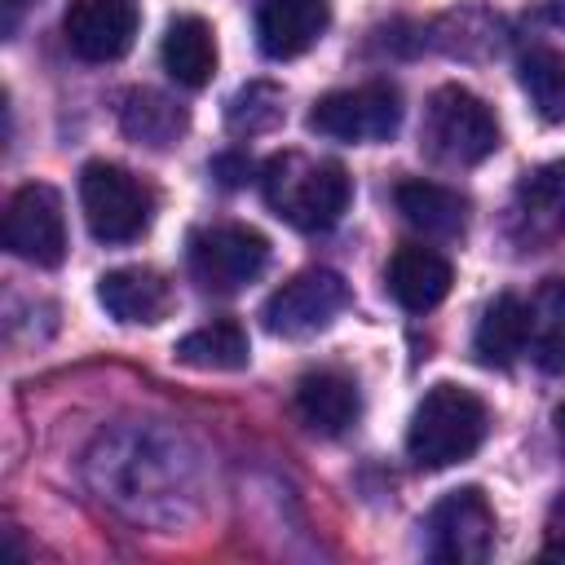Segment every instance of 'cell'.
<instances>
[{
	"instance_id": "1",
	"label": "cell",
	"mask_w": 565,
	"mask_h": 565,
	"mask_svg": "<svg viewBox=\"0 0 565 565\" xmlns=\"http://www.w3.org/2000/svg\"><path fill=\"white\" fill-rule=\"evenodd\" d=\"M260 194L274 216H282L287 225L305 234H318V230H331L349 212L353 177L335 159H305L287 150L260 168Z\"/></svg>"
},
{
	"instance_id": "2",
	"label": "cell",
	"mask_w": 565,
	"mask_h": 565,
	"mask_svg": "<svg viewBox=\"0 0 565 565\" xmlns=\"http://www.w3.org/2000/svg\"><path fill=\"white\" fill-rule=\"evenodd\" d=\"M490 415L486 402L463 388V384H433L406 428V455L419 468H450L463 463L468 455H477V446L486 441Z\"/></svg>"
},
{
	"instance_id": "3",
	"label": "cell",
	"mask_w": 565,
	"mask_h": 565,
	"mask_svg": "<svg viewBox=\"0 0 565 565\" xmlns=\"http://www.w3.org/2000/svg\"><path fill=\"white\" fill-rule=\"evenodd\" d=\"M419 141L433 159L450 168H472L499 150V119L477 93L459 84H441L424 106Z\"/></svg>"
},
{
	"instance_id": "4",
	"label": "cell",
	"mask_w": 565,
	"mask_h": 565,
	"mask_svg": "<svg viewBox=\"0 0 565 565\" xmlns=\"http://www.w3.org/2000/svg\"><path fill=\"white\" fill-rule=\"evenodd\" d=\"M79 207L97 243H132L146 234L154 199L128 168L93 159L79 172Z\"/></svg>"
},
{
	"instance_id": "5",
	"label": "cell",
	"mask_w": 565,
	"mask_h": 565,
	"mask_svg": "<svg viewBox=\"0 0 565 565\" xmlns=\"http://www.w3.org/2000/svg\"><path fill=\"white\" fill-rule=\"evenodd\" d=\"M402 124V97L388 84H362V88H335L313 102L309 110V132L349 141V146H371L388 141Z\"/></svg>"
},
{
	"instance_id": "6",
	"label": "cell",
	"mask_w": 565,
	"mask_h": 565,
	"mask_svg": "<svg viewBox=\"0 0 565 565\" xmlns=\"http://www.w3.org/2000/svg\"><path fill=\"white\" fill-rule=\"evenodd\" d=\"M190 274L203 291H243L269 265V243L252 225H212L190 238Z\"/></svg>"
},
{
	"instance_id": "7",
	"label": "cell",
	"mask_w": 565,
	"mask_h": 565,
	"mask_svg": "<svg viewBox=\"0 0 565 565\" xmlns=\"http://www.w3.org/2000/svg\"><path fill=\"white\" fill-rule=\"evenodd\" d=\"M4 247L40 269H57L66 260V216L53 185L26 181L22 190H13L4 207Z\"/></svg>"
},
{
	"instance_id": "8",
	"label": "cell",
	"mask_w": 565,
	"mask_h": 565,
	"mask_svg": "<svg viewBox=\"0 0 565 565\" xmlns=\"http://www.w3.org/2000/svg\"><path fill=\"white\" fill-rule=\"evenodd\" d=\"M344 305H349V282L335 269H300L278 291H269L260 318H265L269 335L300 340V335L331 327Z\"/></svg>"
},
{
	"instance_id": "9",
	"label": "cell",
	"mask_w": 565,
	"mask_h": 565,
	"mask_svg": "<svg viewBox=\"0 0 565 565\" xmlns=\"http://www.w3.org/2000/svg\"><path fill=\"white\" fill-rule=\"evenodd\" d=\"M424 530H428V552L446 565H477L494 552V508L477 486L437 499Z\"/></svg>"
},
{
	"instance_id": "10",
	"label": "cell",
	"mask_w": 565,
	"mask_h": 565,
	"mask_svg": "<svg viewBox=\"0 0 565 565\" xmlns=\"http://www.w3.org/2000/svg\"><path fill=\"white\" fill-rule=\"evenodd\" d=\"M137 4L132 0H66L62 35L84 62H115L137 40Z\"/></svg>"
},
{
	"instance_id": "11",
	"label": "cell",
	"mask_w": 565,
	"mask_h": 565,
	"mask_svg": "<svg viewBox=\"0 0 565 565\" xmlns=\"http://www.w3.org/2000/svg\"><path fill=\"white\" fill-rule=\"evenodd\" d=\"M327 22H331L327 0H260L256 44L269 62H291L322 40Z\"/></svg>"
},
{
	"instance_id": "12",
	"label": "cell",
	"mask_w": 565,
	"mask_h": 565,
	"mask_svg": "<svg viewBox=\"0 0 565 565\" xmlns=\"http://www.w3.org/2000/svg\"><path fill=\"white\" fill-rule=\"evenodd\" d=\"M388 296L411 309V313H428L437 309L446 296H450V282H455V269L441 252L433 247H397L393 260H388Z\"/></svg>"
},
{
	"instance_id": "13",
	"label": "cell",
	"mask_w": 565,
	"mask_h": 565,
	"mask_svg": "<svg viewBox=\"0 0 565 565\" xmlns=\"http://www.w3.org/2000/svg\"><path fill=\"white\" fill-rule=\"evenodd\" d=\"M97 300L119 322H159L172 309V287L150 265H119L97 278Z\"/></svg>"
},
{
	"instance_id": "14",
	"label": "cell",
	"mask_w": 565,
	"mask_h": 565,
	"mask_svg": "<svg viewBox=\"0 0 565 565\" xmlns=\"http://www.w3.org/2000/svg\"><path fill=\"white\" fill-rule=\"evenodd\" d=\"M296 415L322 433V437H340L358 415H362V393L349 375L340 371H309L296 384Z\"/></svg>"
},
{
	"instance_id": "15",
	"label": "cell",
	"mask_w": 565,
	"mask_h": 565,
	"mask_svg": "<svg viewBox=\"0 0 565 565\" xmlns=\"http://www.w3.org/2000/svg\"><path fill=\"white\" fill-rule=\"evenodd\" d=\"M393 199H397V212L406 216V225H415L428 238H455L468 225V199L455 194L450 185L415 177V181H402L393 190Z\"/></svg>"
},
{
	"instance_id": "16",
	"label": "cell",
	"mask_w": 565,
	"mask_h": 565,
	"mask_svg": "<svg viewBox=\"0 0 565 565\" xmlns=\"http://www.w3.org/2000/svg\"><path fill=\"white\" fill-rule=\"evenodd\" d=\"M163 66L181 88H203L216 75V35L203 18L181 13L163 31Z\"/></svg>"
},
{
	"instance_id": "17",
	"label": "cell",
	"mask_w": 565,
	"mask_h": 565,
	"mask_svg": "<svg viewBox=\"0 0 565 565\" xmlns=\"http://www.w3.org/2000/svg\"><path fill=\"white\" fill-rule=\"evenodd\" d=\"M530 335V305H521L512 291L494 296L472 331V353L481 366H512L525 353Z\"/></svg>"
},
{
	"instance_id": "18",
	"label": "cell",
	"mask_w": 565,
	"mask_h": 565,
	"mask_svg": "<svg viewBox=\"0 0 565 565\" xmlns=\"http://www.w3.org/2000/svg\"><path fill=\"white\" fill-rule=\"evenodd\" d=\"M525 353L539 371L565 375V278H547L530 300V335Z\"/></svg>"
},
{
	"instance_id": "19",
	"label": "cell",
	"mask_w": 565,
	"mask_h": 565,
	"mask_svg": "<svg viewBox=\"0 0 565 565\" xmlns=\"http://www.w3.org/2000/svg\"><path fill=\"white\" fill-rule=\"evenodd\" d=\"M172 353L181 366H194V371H243L252 358V344L234 318H216V322L181 335Z\"/></svg>"
},
{
	"instance_id": "20",
	"label": "cell",
	"mask_w": 565,
	"mask_h": 565,
	"mask_svg": "<svg viewBox=\"0 0 565 565\" xmlns=\"http://www.w3.org/2000/svg\"><path fill=\"white\" fill-rule=\"evenodd\" d=\"M516 79L530 97V106L539 110V119L547 124H565V57L556 49H530L516 62Z\"/></svg>"
},
{
	"instance_id": "21",
	"label": "cell",
	"mask_w": 565,
	"mask_h": 565,
	"mask_svg": "<svg viewBox=\"0 0 565 565\" xmlns=\"http://www.w3.org/2000/svg\"><path fill=\"white\" fill-rule=\"evenodd\" d=\"M119 119H124V132H128V137L150 141V146H168V141H177V132L185 128V115H181L168 97H159V93H150V88L128 93Z\"/></svg>"
},
{
	"instance_id": "22",
	"label": "cell",
	"mask_w": 565,
	"mask_h": 565,
	"mask_svg": "<svg viewBox=\"0 0 565 565\" xmlns=\"http://www.w3.org/2000/svg\"><path fill=\"white\" fill-rule=\"evenodd\" d=\"M516 194H521V207L534 225L565 234V159H552V163L525 172Z\"/></svg>"
},
{
	"instance_id": "23",
	"label": "cell",
	"mask_w": 565,
	"mask_h": 565,
	"mask_svg": "<svg viewBox=\"0 0 565 565\" xmlns=\"http://www.w3.org/2000/svg\"><path fill=\"white\" fill-rule=\"evenodd\" d=\"M225 119H230L234 132H247V137L269 132V128L282 119V93H278L274 84H247V88L230 102Z\"/></svg>"
},
{
	"instance_id": "24",
	"label": "cell",
	"mask_w": 565,
	"mask_h": 565,
	"mask_svg": "<svg viewBox=\"0 0 565 565\" xmlns=\"http://www.w3.org/2000/svg\"><path fill=\"white\" fill-rule=\"evenodd\" d=\"M543 552H547V556H565V494L547 508V521H543Z\"/></svg>"
},
{
	"instance_id": "25",
	"label": "cell",
	"mask_w": 565,
	"mask_h": 565,
	"mask_svg": "<svg viewBox=\"0 0 565 565\" xmlns=\"http://www.w3.org/2000/svg\"><path fill=\"white\" fill-rule=\"evenodd\" d=\"M212 172H225L221 181H225V185H238V181L247 177V159H238V154H221V159L212 163Z\"/></svg>"
},
{
	"instance_id": "26",
	"label": "cell",
	"mask_w": 565,
	"mask_h": 565,
	"mask_svg": "<svg viewBox=\"0 0 565 565\" xmlns=\"http://www.w3.org/2000/svg\"><path fill=\"white\" fill-rule=\"evenodd\" d=\"M0 4H4V18H9V22H13V13H22V9H26V4H31V0H0Z\"/></svg>"
},
{
	"instance_id": "27",
	"label": "cell",
	"mask_w": 565,
	"mask_h": 565,
	"mask_svg": "<svg viewBox=\"0 0 565 565\" xmlns=\"http://www.w3.org/2000/svg\"><path fill=\"white\" fill-rule=\"evenodd\" d=\"M552 18H556V26H565V0H552Z\"/></svg>"
},
{
	"instance_id": "28",
	"label": "cell",
	"mask_w": 565,
	"mask_h": 565,
	"mask_svg": "<svg viewBox=\"0 0 565 565\" xmlns=\"http://www.w3.org/2000/svg\"><path fill=\"white\" fill-rule=\"evenodd\" d=\"M556 428H561V441H565V406L556 411Z\"/></svg>"
}]
</instances>
